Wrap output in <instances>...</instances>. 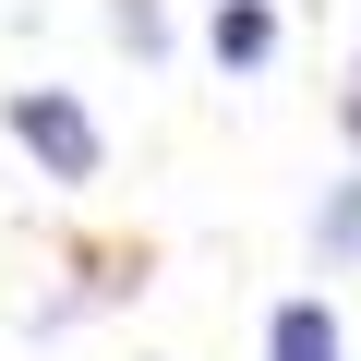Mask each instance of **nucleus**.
<instances>
[{"mask_svg":"<svg viewBox=\"0 0 361 361\" xmlns=\"http://www.w3.org/2000/svg\"><path fill=\"white\" fill-rule=\"evenodd\" d=\"M0 121H13V145L61 180V193L109 169V133H97V109H85L73 85H13V109H0Z\"/></svg>","mask_w":361,"mask_h":361,"instance_id":"obj_1","label":"nucleus"},{"mask_svg":"<svg viewBox=\"0 0 361 361\" xmlns=\"http://www.w3.org/2000/svg\"><path fill=\"white\" fill-rule=\"evenodd\" d=\"M265 361H349V325H337V301H325V289H289V301L265 313Z\"/></svg>","mask_w":361,"mask_h":361,"instance_id":"obj_2","label":"nucleus"},{"mask_svg":"<svg viewBox=\"0 0 361 361\" xmlns=\"http://www.w3.org/2000/svg\"><path fill=\"white\" fill-rule=\"evenodd\" d=\"M313 265H325V277H337V265H361V169L313 205Z\"/></svg>","mask_w":361,"mask_h":361,"instance_id":"obj_4","label":"nucleus"},{"mask_svg":"<svg viewBox=\"0 0 361 361\" xmlns=\"http://www.w3.org/2000/svg\"><path fill=\"white\" fill-rule=\"evenodd\" d=\"M109 37L133 61H169V13H157V0H109Z\"/></svg>","mask_w":361,"mask_h":361,"instance_id":"obj_5","label":"nucleus"},{"mask_svg":"<svg viewBox=\"0 0 361 361\" xmlns=\"http://www.w3.org/2000/svg\"><path fill=\"white\" fill-rule=\"evenodd\" d=\"M205 49H217V73H265L277 61V13H265V0H217Z\"/></svg>","mask_w":361,"mask_h":361,"instance_id":"obj_3","label":"nucleus"},{"mask_svg":"<svg viewBox=\"0 0 361 361\" xmlns=\"http://www.w3.org/2000/svg\"><path fill=\"white\" fill-rule=\"evenodd\" d=\"M337 133H349V157H361V73H349V97H337Z\"/></svg>","mask_w":361,"mask_h":361,"instance_id":"obj_6","label":"nucleus"}]
</instances>
